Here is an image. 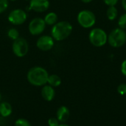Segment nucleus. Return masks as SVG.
<instances>
[{"instance_id":"obj_1","label":"nucleus","mask_w":126,"mask_h":126,"mask_svg":"<svg viewBox=\"0 0 126 126\" xmlns=\"http://www.w3.org/2000/svg\"><path fill=\"white\" fill-rule=\"evenodd\" d=\"M49 74L47 71L41 66H34L31 68L27 74L28 82L36 87L44 86L47 83Z\"/></svg>"},{"instance_id":"obj_2","label":"nucleus","mask_w":126,"mask_h":126,"mask_svg":"<svg viewBox=\"0 0 126 126\" xmlns=\"http://www.w3.org/2000/svg\"><path fill=\"white\" fill-rule=\"evenodd\" d=\"M73 30L72 25L67 21H61L55 24L51 30V36L55 41L61 42L67 39Z\"/></svg>"},{"instance_id":"obj_3","label":"nucleus","mask_w":126,"mask_h":126,"mask_svg":"<svg viewBox=\"0 0 126 126\" xmlns=\"http://www.w3.org/2000/svg\"><path fill=\"white\" fill-rule=\"evenodd\" d=\"M89 39L92 45L95 47H103L108 42V35L103 29L97 27L89 32Z\"/></svg>"},{"instance_id":"obj_4","label":"nucleus","mask_w":126,"mask_h":126,"mask_svg":"<svg viewBox=\"0 0 126 126\" xmlns=\"http://www.w3.org/2000/svg\"><path fill=\"white\" fill-rule=\"evenodd\" d=\"M108 42L113 48H120L126 42V32L120 27L115 28L108 35Z\"/></svg>"},{"instance_id":"obj_5","label":"nucleus","mask_w":126,"mask_h":126,"mask_svg":"<svg viewBox=\"0 0 126 126\" xmlns=\"http://www.w3.org/2000/svg\"><path fill=\"white\" fill-rule=\"evenodd\" d=\"M77 20L78 24L83 28H90L95 25L96 16L92 11L83 10L78 13Z\"/></svg>"},{"instance_id":"obj_6","label":"nucleus","mask_w":126,"mask_h":126,"mask_svg":"<svg viewBox=\"0 0 126 126\" xmlns=\"http://www.w3.org/2000/svg\"><path fill=\"white\" fill-rule=\"evenodd\" d=\"M12 50L14 55L18 58L25 56L29 51V44L27 39L19 36L14 40L12 44Z\"/></svg>"},{"instance_id":"obj_7","label":"nucleus","mask_w":126,"mask_h":126,"mask_svg":"<svg viewBox=\"0 0 126 126\" xmlns=\"http://www.w3.org/2000/svg\"><path fill=\"white\" fill-rule=\"evenodd\" d=\"M27 19V13L20 8L14 9L11 10L7 16V19L9 22H10L13 25H21L24 24Z\"/></svg>"},{"instance_id":"obj_8","label":"nucleus","mask_w":126,"mask_h":126,"mask_svg":"<svg viewBox=\"0 0 126 126\" xmlns=\"http://www.w3.org/2000/svg\"><path fill=\"white\" fill-rule=\"evenodd\" d=\"M46 25H47L44 19L41 17H35L30 22L28 30L30 34H32V36H38L44 31Z\"/></svg>"},{"instance_id":"obj_9","label":"nucleus","mask_w":126,"mask_h":126,"mask_svg":"<svg viewBox=\"0 0 126 126\" xmlns=\"http://www.w3.org/2000/svg\"><path fill=\"white\" fill-rule=\"evenodd\" d=\"M55 45V40L52 36L44 35L40 36L36 42L37 48L42 51L50 50Z\"/></svg>"},{"instance_id":"obj_10","label":"nucleus","mask_w":126,"mask_h":126,"mask_svg":"<svg viewBox=\"0 0 126 126\" xmlns=\"http://www.w3.org/2000/svg\"><path fill=\"white\" fill-rule=\"evenodd\" d=\"M50 3L49 0H30V10L37 13H43L47 11L49 7Z\"/></svg>"},{"instance_id":"obj_11","label":"nucleus","mask_w":126,"mask_h":126,"mask_svg":"<svg viewBox=\"0 0 126 126\" xmlns=\"http://www.w3.org/2000/svg\"><path fill=\"white\" fill-rule=\"evenodd\" d=\"M55 96V91L52 86L47 84L43 86L41 89V97L45 101L50 102L53 100Z\"/></svg>"},{"instance_id":"obj_12","label":"nucleus","mask_w":126,"mask_h":126,"mask_svg":"<svg viewBox=\"0 0 126 126\" xmlns=\"http://www.w3.org/2000/svg\"><path fill=\"white\" fill-rule=\"evenodd\" d=\"M70 116V111L69 108L64 105L61 106L58 108L56 112V117L57 119L59 120L60 123H65L68 120Z\"/></svg>"},{"instance_id":"obj_13","label":"nucleus","mask_w":126,"mask_h":126,"mask_svg":"<svg viewBox=\"0 0 126 126\" xmlns=\"http://www.w3.org/2000/svg\"><path fill=\"white\" fill-rule=\"evenodd\" d=\"M13 112L12 105L7 102H2L0 103V115L2 117H7L11 115Z\"/></svg>"},{"instance_id":"obj_14","label":"nucleus","mask_w":126,"mask_h":126,"mask_svg":"<svg viewBox=\"0 0 126 126\" xmlns=\"http://www.w3.org/2000/svg\"><path fill=\"white\" fill-rule=\"evenodd\" d=\"M58 15L55 13V12H49L47 14H46L44 20L46 23L47 25L49 26H53L55 24H56L58 22Z\"/></svg>"},{"instance_id":"obj_15","label":"nucleus","mask_w":126,"mask_h":126,"mask_svg":"<svg viewBox=\"0 0 126 126\" xmlns=\"http://www.w3.org/2000/svg\"><path fill=\"white\" fill-rule=\"evenodd\" d=\"M62 81H61V78L57 75V74H51L49 75L48 77V80H47V83L48 85L52 86L53 88L55 87H58L61 85Z\"/></svg>"},{"instance_id":"obj_16","label":"nucleus","mask_w":126,"mask_h":126,"mask_svg":"<svg viewBox=\"0 0 126 126\" xmlns=\"http://www.w3.org/2000/svg\"><path fill=\"white\" fill-rule=\"evenodd\" d=\"M118 15V10L115 6H109L107 11H106V16L109 20L114 21Z\"/></svg>"},{"instance_id":"obj_17","label":"nucleus","mask_w":126,"mask_h":126,"mask_svg":"<svg viewBox=\"0 0 126 126\" xmlns=\"http://www.w3.org/2000/svg\"><path fill=\"white\" fill-rule=\"evenodd\" d=\"M7 36L13 41L17 39L19 37V32L18 31V30L16 28L14 27H11L7 30Z\"/></svg>"},{"instance_id":"obj_18","label":"nucleus","mask_w":126,"mask_h":126,"mask_svg":"<svg viewBox=\"0 0 126 126\" xmlns=\"http://www.w3.org/2000/svg\"><path fill=\"white\" fill-rule=\"evenodd\" d=\"M15 126H32L31 123H30L29 120L24 119V118H20L16 120L15 122Z\"/></svg>"},{"instance_id":"obj_19","label":"nucleus","mask_w":126,"mask_h":126,"mask_svg":"<svg viewBox=\"0 0 126 126\" xmlns=\"http://www.w3.org/2000/svg\"><path fill=\"white\" fill-rule=\"evenodd\" d=\"M118 26L120 28L125 30L126 29V13L123 14L118 19Z\"/></svg>"},{"instance_id":"obj_20","label":"nucleus","mask_w":126,"mask_h":126,"mask_svg":"<svg viewBox=\"0 0 126 126\" xmlns=\"http://www.w3.org/2000/svg\"><path fill=\"white\" fill-rule=\"evenodd\" d=\"M9 1L8 0H0V13H4L8 7Z\"/></svg>"},{"instance_id":"obj_21","label":"nucleus","mask_w":126,"mask_h":126,"mask_svg":"<svg viewBox=\"0 0 126 126\" xmlns=\"http://www.w3.org/2000/svg\"><path fill=\"white\" fill-rule=\"evenodd\" d=\"M48 126H58L59 124V120L57 119V117H50L48 120Z\"/></svg>"},{"instance_id":"obj_22","label":"nucleus","mask_w":126,"mask_h":126,"mask_svg":"<svg viewBox=\"0 0 126 126\" xmlns=\"http://www.w3.org/2000/svg\"><path fill=\"white\" fill-rule=\"evenodd\" d=\"M117 92L120 95H125L126 94V83H122L118 85L117 87Z\"/></svg>"},{"instance_id":"obj_23","label":"nucleus","mask_w":126,"mask_h":126,"mask_svg":"<svg viewBox=\"0 0 126 126\" xmlns=\"http://www.w3.org/2000/svg\"><path fill=\"white\" fill-rule=\"evenodd\" d=\"M103 1L108 6H115L118 3L119 0H103Z\"/></svg>"},{"instance_id":"obj_24","label":"nucleus","mask_w":126,"mask_h":126,"mask_svg":"<svg viewBox=\"0 0 126 126\" xmlns=\"http://www.w3.org/2000/svg\"><path fill=\"white\" fill-rule=\"evenodd\" d=\"M121 72L125 76H126V59H125L121 64Z\"/></svg>"},{"instance_id":"obj_25","label":"nucleus","mask_w":126,"mask_h":126,"mask_svg":"<svg viewBox=\"0 0 126 126\" xmlns=\"http://www.w3.org/2000/svg\"><path fill=\"white\" fill-rule=\"evenodd\" d=\"M121 3H122V6H123V9L126 11V0H122Z\"/></svg>"},{"instance_id":"obj_26","label":"nucleus","mask_w":126,"mask_h":126,"mask_svg":"<svg viewBox=\"0 0 126 126\" xmlns=\"http://www.w3.org/2000/svg\"><path fill=\"white\" fill-rule=\"evenodd\" d=\"M83 2H84V3H89V2H91V1H92L93 0H81Z\"/></svg>"},{"instance_id":"obj_27","label":"nucleus","mask_w":126,"mask_h":126,"mask_svg":"<svg viewBox=\"0 0 126 126\" xmlns=\"http://www.w3.org/2000/svg\"><path fill=\"white\" fill-rule=\"evenodd\" d=\"M58 126H68V125H66V124H64V123H62V124H60Z\"/></svg>"},{"instance_id":"obj_28","label":"nucleus","mask_w":126,"mask_h":126,"mask_svg":"<svg viewBox=\"0 0 126 126\" xmlns=\"http://www.w3.org/2000/svg\"><path fill=\"white\" fill-rule=\"evenodd\" d=\"M1 94L0 93V102H1Z\"/></svg>"},{"instance_id":"obj_29","label":"nucleus","mask_w":126,"mask_h":126,"mask_svg":"<svg viewBox=\"0 0 126 126\" xmlns=\"http://www.w3.org/2000/svg\"><path fill=\"white\" fill-rule=\"evenodd\" d=\"M10 1H16V0H10Z\"/></svg>"},{"instance_id":"obj_30","label":"nucleus","mask_w":126,"mask_h":126,"mask_svg":"<svg viewBox=\"0 0 126 126\" xmlns=\"http://www.w3.org/2000/svg\"><path fill=\"white\" fill-rule=\"evenodd\" d=\"M25 1H30V0H25Z\"/></svg>"}]
</instances>
